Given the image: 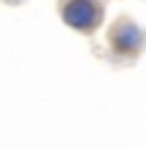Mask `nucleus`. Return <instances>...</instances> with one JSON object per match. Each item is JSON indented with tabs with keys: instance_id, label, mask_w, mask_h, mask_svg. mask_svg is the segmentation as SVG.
<instances>
[{
	"instance_id": "1",
	"label": "nucleus",
	"mask_w": 146,
	"mask_h": 149,
	"mask_svg": "<svg viewBox=\"0 0 146 149\" xmlns=\"http://www.w3.org/2000/svg\"><path fill=\"white\" fill-rule=\"evenodd\" d=\"M62 15L72 29H80V31H87L98 23V8L92 0H69L64 5Z\"/></svg>"
}]
</instances>
